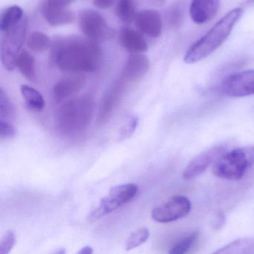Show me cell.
Masks as SVG:
<instances>
[{"label":"cell","mask_w":254,"mask_h":254,"mask_svg":"<svg viewBox=\"0 0 254 254\" xmlns=\"http://www.w3.org/2000/svg\"><path fill=\"white\" fill-rule=\"evenodd\" d=\"M136 28L141 33L151 38H158L162 32L161 17L155 10H142L136 14L134 19Z\"/></svg>","instance_id":"cell-11"},{"label":"cell","mask_w":254,"mask_h":254,"mask_svg":"<svg viewBox=\"0 0 254 254\" xmlns=\"http://www.w3.org/2000/svg\"><path fill=\"white\" fill-rule=\"evenodd\" d=\"M81 32L92 42L102 43L114 38L115 32L108 26L105 19L96 11L84 10L79 15Z\"/></svg>","instance_id":"cell-7"},{"label":"cell","mask_w":254,"mask_h":254,"mask_svg":"<svg viewBox=\"0 0 254 254\" xmlns=\"http://www.w3.org/2000/svg\"><path fill=\"white\" fill-rule=\"evenodd\" d=\"M93 250L91 247L85 246L84 248H81L79 251H78V254H93Z\"/></svg>","instance_id":"cell-34"},{"label":"cell","mask_w":254,"mask_h":254,"mask_svg":"<svg viewBox=\"0 0 254 254\" xmlns=\"http://www.w3.org/2000/svg\"><path fill=\"white\" fill-rule=\"evenodd\" d=\"M15 108L8 95L2 89L0 90V117L1 120L11 121L15 117Z\"/></svg>","instance_id":"cell-24"},{"label":"cell","mask_w":254,"mask_h":254,"mask_svg":"<svg viewBox=\"0 0 254 254\" xmlns=\"http://www.w3.org/2000/svg\"><path fill=\"white\" fill-rule=\"evenodd\" d=\"M20 91L29 109L38 112L44 110L45 102L42 95L38 90L33 87L23 84L20 87Z\"/></svg>","instance_id":"cell-18"},{"label":"cell","mask_w":254,"mask_h":254,"mask_svg":"<svg viewBox=\"0 0 254 254\" xmlns=\"http://www.w3.org/2000/svg\"><path fill=\"white\" fill-rule=\"evenodd\" d=\"M114 0H94L95 6L101 9H107L112 6Z\"/></svg>","instance_id":"cell-30"},{"label":"cell","mask_w":254,"mask_h":254,"mask_svg":"<svg viewBox=\"0 0 254 254\" xmlns=\"http://www.w3.org/2000/svg\"><path fill=\"white\" fill-rule=\"evenodd\" d=\"M149 69V62L142 55H132L129 57L123 69V76L127 79H136L146 73Z\"/></svg>","instance_id":"cell-16"},{"label":"cell","mask_w":254,"mask_h":254,"mask_svg":"<svg viewBox=\"0 0 254 254\" xmlns=\"http://www.w3.org/2000/svg\"><path fill=\"white\" fill-rule=\"evenodd\" d=\"M191 209L189 198L184 195L173 196L166 203L154 208L151 217L159 223H169L187 216Z\"/></svg>","instance_id":"cell-8"},{"label":"cell","mask_w":254,"mask_h":254,"mask_svg":"<svg viewBox=\"0 0 254 254\" xmlns=\"http://www.w3.org/2000/svg\"><path fill=\"white\" fill-rule=\"evenodd\" d=\"M214 254H254V238L246 237L236 239L223 248L217 250Z\"/></svg>","instance_id":"cell-17"},{"label":"cell","mask_w":254,"mask_h":254,"mask_svg":"<svg viewBox=\"0 0 254 254\" xmlns=\"http://www.w3.org/2000/svg\"><path fill=\"white\" fill-rule=\"evenodd\" d=\"M17 66H18L25 78L29 81H35L36 75L35 59L29 52L23 50L19 54L17 59Z\"/></svg>","instance_id":"cell-19"},{"label":"cell","mask_w":254,"mask_h":254,"mask_svg":"<svg viewBox=\"0 0 254 254\" xmlns=\"http://www.w3.org/2000/svg\"><path fill=\"white\" fill-rule=\"evenodd\" d=\"M245 151H246L250 164H251V166H252L253 164H254V145H253V146L245 147Z\"/></svg>","instance_id":"cell-31"},{"label":"cell","mask_w":254,"mask_h":254,"mask_svg":"<svg viewBox=\"0 0 254 254\" xmlns=\"http://www.w3.org/2000/svg\"><path fill=\"white\" fill-rule=\"evenodd\" d=\"M49 1L53 2V3L57 4V5L66 7V5L70 4L74 0H49Z\"/></svg>","instance_id":"cell-32"},{"label":"cell","mask_w":254,"mask_h":254,"mask_svg":"<svg viewBox=\"0 0 254 254\" xmlns=\"http://www.w3.org/2000/svg\"><path fill=\"white\" fill-rule=\"evenodd\" d=\"M51 45L50 38L42 32H35L28 40L27 46L31 50L37 53H44Z\"/></svg>","instance_id":"cell-22"},{"label":"cell","mask_w":254,"mask_h":254,"mask_svg":"<svg viewBox=\"0 0 254 254\" xmlns=\"http://www.w3.org/2000/svg\"><path fill=\"white\" fill-rule=\"evenodd\" d=\"M149 236V230L147 227H142L136 229L129 236L126 242V251H130L133 248L140 246L148 240Z\"/></svg>","instance_id":"cell-23"},{"label":"cell","mask_w":254,"mask_h":254,"mask_svg":"<svg viewBox=\"0 0 254 254\" xmlns=\"http://www.w3.org/2000/svg\"><path fill=\"white\" fill-rule=\"evenodd\" d=\"M84 75L76 72L69 74L59 81L53 89L55 100L61 102L71 95L79 91L84 85Z\"/></svg>","instance_id":"cell-13"},{"label":"cell","mask_w":254,"mask_h":254,"mask_svg":"<svg viewBox=\"0 0 254 254\" xmlns=\"http://www.w3.org/2000/svg\"><path fill=\"white\" fill-rule=\"evenodd\" d=\"M16 243L15 234L11 230L4 233L0 240V254H8Z\"/></svg>","instance_id":"cell-26"},{"label":"cell","mask_w":254,"mask_h":254,"mask_svg":"<svg viewBox=\"0 0 254 254\" xmlns=\"http://www.w3.org/2000/svg\"><path fill=\"white\" fill-rule=\"evenodd\" d=\"M226 151L227 146L218 145L200 153L188 163L183 173V178L188 181L201 175L212 163H215L226 153Z\"/></svg>","instance_id":"cell-10"},{"label":"cell","mask_w":254,"mask_h":254,"mask_svg":"<svg viewBox=\"0 0 254 254\" xmlns=\"http://www.w3.org/2000/svg\"><path fill=\"white\" fill-rule=\"evenodd\" d=\"M94 103L89 96H80L65 103L58 114L57 124L64 133L79 131L89 124Z\"/></svg>","instance_id":"cell-3"},{"label":"cell","mask_w":254,"mask_h":254,"mask_svg":"<svg viewBox=\"0 0 254 254\" xmlns=\"http://www.w3.org/2000/svg\"><path fill=\"white\" fill-rule=\"evenodd\" d=\"M41 12L47 23L53 26L69 24L75 20V14L72 11L49 0L43 4Z\"/></svg>","instance_id":"cell-12"},{"label":"cell","mask_w":254,"mask_h":254,"mask_svg":"<svg viewBox=\"0 0 254 254\" xmlns=\"http://www.w3.org/2000/svg\"><path fill=\"white\" fill-rule=\"evenodd\" d=\"M120 42L127 51L131 53H145L148 50V45L143 36L130 28L122 29Z\"/></svg>","instance_id":"cell-15"},{"label":"cell","mask_w":254,"mask_h":254,"mask_svg":"<svg viewBox=\"0 0 254 254\" xmlns=\"http://www.w3.org/2000/svg\"><path fill=\"white\" fill-rule=\"evenodd\" d=\"M138 192V187L133 184L116 186L110 190L108 195L101 200L98 207L90 213L88 221H97L111 213L132 200Z\"/></svg>","instance_id":"cell-6"},{"label":"cell","mask_w":254,"mask_h":254,"mask_svg":"<svg viewBox=\"0 0 254 254\" xmlns=\"http://www.w3.org/2000/svg\"><path fill=\"white\" fill-rule=\"evenodd\" d=\"M27 26V20L23 17L17 24L1 32V60L7 70H14L17 66V57L24 44Z\"/></svg>","instance_id":"cell-4"},{"label":"cell","mask_w":254,"mask_h":254,"mask_svg":"<svg viewBox=\"0 0 254 254\" xmlns=\"http://www.w3.org/2000/svg\"><path fill=\"white\" fill-rule=\"evenodd\" d=\"M222 91L230 97H245L254 95V69L233 74L223 83Z\"/></svg>","instance_id":"cell-9"},{"label":"cell","mask_w":254,"mask_h":254,"mask_svg":"<svg viewBox=\"0 0 254 254\" xmlns=\"http://www.w3.org/2000/svg\"><path fill=\"white\" fill-rule=\"evenodd\" d=\"M50 63L62 70L93 72L102 64V53L97 44L77 37L57 38L52 44Z\"/></svg>","instance_id":"cell-1"},{"label":"cell","mask_w":254,"mask_h":254,"mask_svg":"<svg viewBox=\"0 0 254 254\" xmlns=\"http://www.w3.org/2000/svg\"><path fill=\"white\" fill-rule=\"evenodd\" d=\"M181 19H182V14H181V10L178 8H173L171 11L170 17H169L170 23L173 26H178L181 24Z\"/></svg>","instance_id":"cell-29"},{"label":"cell","mask_w":254,"mask_h":254,"mask_svg":"<svg viewBox=\"0 0 254 254\" xmlns=\"http://www.w3.org/2000/svg\"><path fill=\"white\" fill-rule=\"evenodd\" d=\"M251 166L245 148H236L224 153L214 163L212 172L218 178L238 181Z\"/></svg>","instance_id":"cell-5"},{"label":"cell","mask_w":254,"mask_h":254,"mask_svg":"<svg viewBox=\"0 0 254 254\" xmlns=\"http://www.w3.org/2000/svg\"><path fill=\"white\" fill-rule=\"evenodd\" d=\"M220 6V0H192L190 6L191 20L197 24H203L215 17Z\"/></svg>","instance_id":"cell-14"},{"label":"cell","mask_w":254,"mask_h":254,"mask_svg":"<svg viewBox=\"0 0 254 254\" xmlns=\"http://www.w3.org/2000/svg\"><path fill=\"white\" fill-rule=\"evenodd\" d=\"M242 14L241 8H234L229 11L206 35L190 47L184 57L185 63H197L219 48L231 33Z\"/></svg>","instance_id":"cell-2"},{"label":"cell","mask_w":254,"mask_h":254,"mask_svg":"<svg viewBox=\"0 0 254 254\" xmlns=\"http://www.w3.org/2000/svg\"><path fill=\"white\" fill-rule=\"evenodd\" d=\"M138 126V118L136 117H130L127 119L126 124L123 126L120 133V139H125L129 137L132 133L136 130V126Z\"/></svg>","instance_id":"cell-27"},{"label":"cell","mask_w":254,"mask_h":254,"mask_svg":"<svg viewBox=\"0 0 254 254\" xmlns=\"http://www.w3.org/2000/svg\"><path fill=\"white\" fill-rule=\"evenodd\" d=\"M217 218L218 219L215 220V222H214V225L216 226V228H218L220 225L222 226L224 223V216L222 213H219L217 216Z\"/></svg>","instance_id":"cell-33"},{"label":"cell","mask_w":254,"mask_h":254,"mask_svg":"<svg viewBox=\"0 0 254 254\" xmlns=\"http://www.w3.org/2000/svg\"><path fill=\"white\" fill-rule=\"evenodd\" d=\"M23 18V11L20 7L13 5L7 8L2 13L0 20V31L1 32L8 30L11 26H14Z\"/></svg>","instance_id":"cell-20"},{"label":"cell","mask_w":254,"mask_h":254,"mask_svg":"<svg viewBox=\"0 0 254 254\" xmlns=\"http://www.w3.org/2000/svg\"><path fill=\"white\" fill-rule=\"evenodd\" d=\"M198 232H193L190 236L186 237L185 239L180 241L175 246L172 247L169 251L171 254H186L191 247L195 243L196 241L198 239Z\"/></svg>","instance_id":"cell-25"},{"label":"cell","mask_w":254,"mask_h":254,"mask_svg":"<svg viewBox=\"0 0 254 254\" xmlns=\"http://www.w3.org/2000/svg\"><path fill=\"white\" fill-rule=\"evenodd\" d=\"M15 135V127L11 123L5 120H0V137L2 140L12 139Z\"/></svg>","instance_id":"cell-28"},{"label":"cell","mask_w":254,"mask_h":254,"mask_svg":"<svg viewBox=\"0 0 254 254\" xmlns=\"http://www.w3.org/2000/svg\"><path fill=\"white\" fill-rule=\"evenodd\" d=\"M117 14L120 20L125 23H130L134 20L135 5L133 0H118Z\"/></svg>","instance_id":"cell-21"}]
</instances>
